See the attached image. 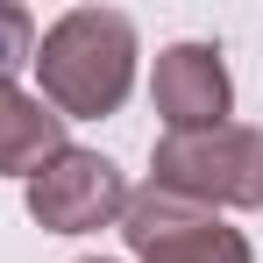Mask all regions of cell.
<instances>
[{
  "label": "cell",
  "instance_id": "8992f818",
  "mask_svg": "<svg viewBox=\"0 0 263 263\" xmlns=\"http://www.w3.org/2000/svg\"><path fill=\"white\" fill-rule=\"evenodd\" d=\"M57 149H71L64 121L22 86H0V178H36Z\"/></svg>",
  "mask_w": 263,
  "mask_h": 263
},
{
  "label": "cell",
  "instance_id": "3957f363",
  "mask_svg": "<svg viewBox=\"0 0 263 263\" xmlns=\"http://www.w3.org/2000/svg\"><path fill=\"white\" fill-rule=\"evenodd\" d=\"M121 235H128L135 263H249L242 228H228L220 214L192 206V199H171V192H157V185L128 192Z\"/></svg>",
  "mask_w": 263,
  "mask_h": 263
},
{
  "label": "cell",
  "instance_id": "52a82bcc",
  "mask_svg": "<svg viewBox=\"0 0 263 263\" xmlns=\"http://www.w3.org/2000/svg\"><path fill=\"white\" fill-rule=\"evenodd\" d=\"M22 64H36V14L0 0V86H14Z\"/></svg>",
  "mask_w": 263,
  "mask_h": 263
},
{
  "label": "cell",
  "instance_id": "7a4b0ae2",
  "mask_svg": "<svg viewBox=\"0 0 263 263\" xmlns=\"http://www.w3.org/2000/svg\"><path fill=\"white\" fill-rule=\"evenodd\" d=\"M149 185L192 206H263V128L220 121L199 135H164L149 157Z\"/></svg>",
  "mask_w": 263,
  "mask_h": 263
},
{
  "label": "cell",
  "instance_id": "5b68a950",
  "mask_svg": "<svg viewBox=\"0 0 263 263\" xmlns=\"http://www.w3.org/2000/svg\"><path fill=\"white\" fill-rule=\"evenodd\" d=\"M149 100H157V114L171 121V135L220 128V121H228V107H235V86H228L220 50H214V43H171L164 57H157Z\"/></svg>",
  "mask_w": 263,
  "mask_h": 263
},
{
  "label": "cell",
  "instance_id": "ba28073f",
  "mask_svg": "<svg viewBox=\"0 0 263 263\" xmlns=\"http://www.w3.org/2000/svg\"><path fill=\"white\" fill-rule=\"evenodd\" d=\"M92 263H100V256H92Z\"/></svg>",
  "mask_w": 263,
  "mask_h": 263
},
{
  "label": "cell",
  "instance_id": "6da1fadb",
  "mask_svg": "<svg viewBox=\"0 0 263 263\" xmlns=\"http://www.w3.org/2000/svg\"><path fill=\"white\" fill-rule=\"evenodd\" d=\"M43 107L57 121H100L135 86V22L114 7H71L36 43Z\"/></svg>",
  "mask_w": 263,
  "mask_h": 263
},
{
  "label": "cell",
  "instance_id": "277c9868",
  "mask_svg": "<svg viewBox=\"0 0 263 263\" xmlns=\"http://www.w3.org/2000/svg\"><path fill=\"white\" fill-rule=\"evenodd\" d=\"M128 206V178L114 171L100 149H57L43 171L29 178V220L50 235H92L114 228Z\"/></svg>",
  "mask_w": 263,
  "mask_h": 263
}]
</instances>
